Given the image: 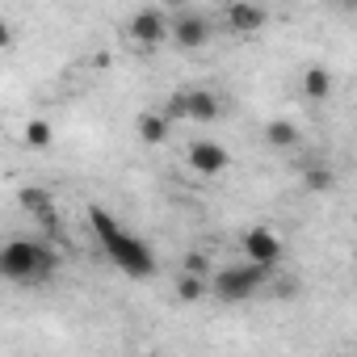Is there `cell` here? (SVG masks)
Masks as SVG:
<instances>
[{
    "instance_id": "6da1fadb",
    "label": "cell",
    "mask_w": 357,
    "mask_h": 357,
    "mask_svg": "<svg viewBox=\"0 0 357 357\" xmlns=\"http://www.w3.org/2000/svg\"><path fill=\"white\" fill-rule=\"evenodd\" d=\"M89 223H93L101 248L109 252V261H114L122 273H130V278H151V273H155V252H151L139 236H130L126 227H118V219H114L109 211L89 206Z\"/></svg>"
},
{
    "instance_id": "7a4b0ae2",
    "label": "cell",
    "mask_w": 357,
    "mask_h": 357,
    "mask_svg": "<svg viewBox=\"0 0 357 357\" xmlns=\"http://www.w3.org/2000/svg\"><path fill=\"white\" fill-rule=\"evenodd\" d=\"M59 265V257L43 244V240H9L0 252V273L9 282H43L51 278Z\"/></svg>"
},
{
    "instance_id": "3957f363",
    "label": "cell",
    "mask_w": 357,
    "mask_h": 357,
    "mask_svg": "<svg viewBox=\"0 0 357 357\" xmlns=\"http://www.w3.org/2000/svg\"><path fill=\"white\" fill-rule=\"evenodd\" d=\"M265 282H269L265 269H257V265H231V269H219L211 278V294L219 303H248Z\"/></svg>"
},
{
    "instance_id": "277c9868",
    "label": "cell",
    "mask_w": 357,
    "mask_h": 357,
    "mask_svg": "<svg viewBox=\"0 0 357 357\" xmlns=\"http://www.w3.org/2000/svg\"><path fill=\"white\" fill-rule=\"evenodd\" d=\"M244 257H248V265L273 273L278 261H282V236L269 231V227H248L244 231Z\"/></svg>"
},
{
    "instance_id": "5b68a950",
    "label": "cell",
    "mask_w": 357,
    "mask_h": 357,
    "mask_svg": "<svg viewBox=\"0 0 357 357\" xmlns=\"http://www.w3.org/2000/svg\"><path fill=\"white\" fill-rule=\"evenodd\" d=\"M126 34L143 47H155L164 38H172V22L164 17V9H139L130 22H126Z\"/></svg>"
},
{
    "instance_id": "8992f818",
    "label": "cell",
    "mask_w": 357,
    "mask_h": 357,
    "mask_svg": "<svg viewBox=\"0 0 357 357\" xmlns=\"http://www.w3.org/2000/svg\"><path fill=\"white\" fill-rule=\"evenodd\" d=\"M172 43L181 47V51H202V47L211 43V22H206L202 13H194V9L176 13V17H172Z\"/></svg>"
},
{
    "instance_id": "52a82bcc",
    "label": "cell",
    "mask_w": 357,
    "mask_h": 357,
    "mask_svg": "<svg viewBox=\"0 0 357 357\" xmlns=\"http://www.w3.org/2000/svg\"><path fill=\"white\" fill-rule=\"evenodd\" d=\"M190 164H194L202 176H219V172H227L231 155H227V147H219V143H211V139H198V143H190Z\"/></svg>"
},
{
    "instance_id": "ba28073f",
    "label": "cell",
    "mask_w": 357,
    "mask_h": 357,
    "mask_svg": "<svg viewBox=\"0 0 357 357\" xmlns=\"http://www.w3.org/2000/svg\"><path fill=\"white\" fill-rule=\"evenodd\" d=\"M22 206L43 223V231H55V227H59V219H55V202H51L47 190H22Z\"/></svg>"
},
{
    "instance_id": "9c48e42d",
    "label": "cell",
    "mask_w": 357,
    "mask_h": 357,
    "mask_svg": "<svg viewBox=\"0 0 357 357\" xmlns=\"http://www.w3.org/2000/svg\"><path fill=\"white\" fill-rule=\"evenodd\" d=\"M265 22H269V13L257 9V5H227V26L236 34H257Z\"/></svg>"
},
{
    "instance_id": "30bf717a",
    "label": "cell",
    "mask_w": 357,
    "mask_h": 357,
    "mask_svg": "<svg viewBox=\"0 0 357 357\" xmlns=\"http://www.w3.org/2000/svg\"><path fill=\"white\" fill-rule=\"evenodd\" d=\"M332 72L324 68V63H311V68H303V97L307 101H328V93H332Z\"/></svg>"
},
{
    "instance_id": "8fae6325",
    "label": "cell",
    "mask_w": 357,
    "mask_h": 357,
    "mask_svg": "<svg viewBox=\"0 0 357 357\" xmlns=\"http://www.w3.org/2000/svg\"><path fill=\"white\" fill-rule=\"evenodd\" d=\"M185 118H190V122H215V118H219V97L206 93V89L185 93Z\"/></svg>"
},
{
    "instance_id": "7c38bea8",
    "label": "cell",
    "mask_w": 357,
    "mask_h": 357,
    "mask_svg": "<svg viewBox=\"0 0 357 357\" xmlns=\"http://www.w3.org/2000/svg\"><path fill=\"white\" fill-rule=\"evenodd\" d=\"M168 118L164 114H155V109H147V114H139V122H135V135L147 143V147H155V143H164L168 139Z\"/></svg>"
},
{
    "instance_id": "4fadbf2b",
    "label": "cell",
    "mask_w": 357,
    "mask_h": 357,
    "mask_svg": "<svg viewBox=\"0 0 357 357\" xmlns=\"http://www.w3.org/2000/svg\"><path fill=\"white\" fill-rule=\"evenodd\" d=\"M265 143L269 147H294L298 143V126L290 118H273V122H265Z\"/></svg>"
},
{
    "instance_id": "5bb4252c",
    "label": "cell",
    "mask_w": 357,
    "mask_h": 357,
    "mask_svg": "<svg viewBox=\"0 0 357 357\" xmlns=\"http://www.w3.org/2000/svg\"><path fill=\"white\" fill-rule=\"evenodd\" d=\"M303 190H307V194H328V190H336V172L324 168V164L303 168Z\"/></svg>"
},
{
    "instance_id": "9a60e30c",
    "label": "cell",
    "mask_w": 357,
    "mask_h": 357,
    "mask_svg": "<svg viewBox=\"0 0 357 357\" xmlns=\"http://www.w3.org/2000/svg\"><path fill=\"white\" fill-rule=\"evenodd\" d=\"M206 290H211L206 278H190V273H181V282H176V298H181V303H202Z\"/></svg>"
},
{
    "instance_id": "2e32d148",
    "label": "cell",
    "mask_w": 357,
    "mask_h": 357,
    "mask_svg": "<svg viewBox=\"0 0 357 357\" xmlns=\"http://www.w3.org/2000/svg\"><path fill=\"white\" fill-rule=\"evenodd\" d=\"M51 139H55V130H51V122H43V118H34V122H26V143L30 147H51Z\"/></svg>"
},
{
    "instance_id": "e0dca14e",
    "label": "cell",
    "mask_w": 357,
    "mask_h": 357,
    "mask_svg": "<svg viewBox=\"0 0 357 357\" xmlns=\"http://www.w3.org/2000/svg\"><path fill=\"white\" fill-rule=\"evenodd\" d=\"M181 273H190V278H206V273H211V257L198 252V248H190L185 261H181Z\"/></svg>"
},
{
    "instance_id": "ac0fdd59",
    "label": "cell",
    "mask_w": 357,
    "mask_h": 357,
    "mask_svg": "<svg viewBox=\"0 0 357 357\" xmlns=\"http://www.w3.org/2000/svg\"><path fill=\"white\" fill-rule=\"evenodd\" d=\"M294 290H298V286H294V282H278V290H273V294H278V298H290V294H294Z\"/></svg>"
},
{
    "instance_id": "d6986e66",
    "label": "cell",
    "mask_w": 357,
    "mask_h": 357,
    "mask_svg": "<svg viewBox=\"0 0 357 357\" xmlns=\"http://www.w3.org/2000/svg\"><path fill=\"white\" fill-rule=\"evenodd\" d=\"M143 357H155V353H143Z\"/></svg>"
}]
</instances>
